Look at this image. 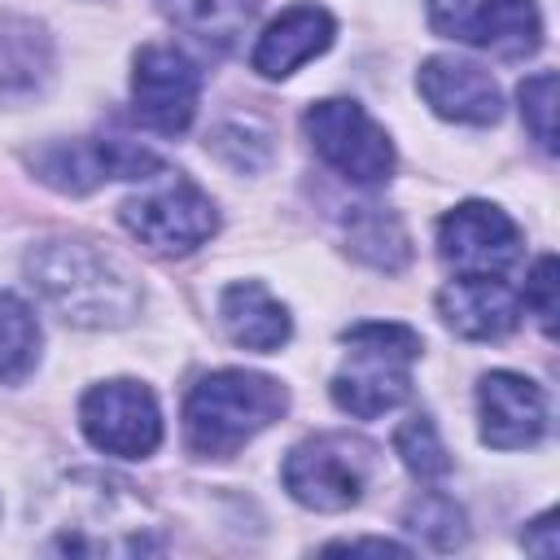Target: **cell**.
Masks as SVG:
<instances>
[{"label":"cell","instance_id":"obj_1","mask_svg":"<svg viewBox=\"0 0 560 560\" xmlns=\"http://www.w3.org/2000/svg\"><path fill=\"white\" fill-rule=\"evenodd\" d=\"M35 293L74 328H118L140 311L136 276L92 241L57 236L26 254Z\"/></svg>","mask_w":560,"mask_h":560},{"label":"cell","instance_id":"obj_2","mask_svg":"<svg viewBox=\"0 0 560 560\" xmlns=\"http://www.w3.org/2000/svg\"><path fill=\"white\" fill-rule=\"evenodd\" d=\"M48 551L57 556H158L166 551L153 508L114 477L79 472L57 490Z\"/></svg>","mask_w":560,"mask_h":560},{"label":"cell","instance_id":"obj_3","mask_svg":"<svg viewBox=\"0 0 560 560\" xmlns=\"http://www.w3.org/2000/svg\"><path fill=\"white\" fill-rule=\"evenodd\" d=\"M289 407V389L262 372L223 368L201 376L184 402V442L201 459H232L254 433L276 424Z\"/></svg>","mask_w":560,"mask_h":560},{"label":"cell","instance_id":"obj_4","mask_svg":"<svg viewBox=\"0 0 560 560\" xmlns=\"http://www.w3.org/2000/svg\"><path fill=\"white\" fill-rule=\"evenodd\" d=\"M346 359L332 376V402L354 420H376L411 398V363L420 332L394 319H368L341 332Z\"/></svg>","mask_w":560,"mask_h":560},{"label":"cell","instance_id":"obj_5","mask_svg":"<svg viewBox=\"0 0 560 560\" xmlns=\"http://www.w3.org/2000/svg\"><path fill=\"white\" fill-rule=\"evenodd\" d=\"M122 228L153 254L162 258H179L192 254L197 245H206L219 232V210L214 201L179 171H153L144 179L140 192H131L118 206Z\"/></svg>","mask_w":560,"mask_h":560},{"label":"cell","instance_id":"obj_6","mask_svg":"<svg viewBox=\"0 0 560 560\" xmlns=\"http://www.w3.org/2000/svg\"><path fill=\"white\" fill-rule=\"evenodd\" d=\"M376 472V446L354 433H315L284 459V490L311 512H346Z\"/></svg>","mask_w":560,"mask_h":560},{"label":"cell","instance_id":"obj_7","mask_svg":"<svg viewBox=\"0 0 560 560\" xmlns=\"http://www.w3.org/2000/svg\"><path fill=\"white\" fill-rule=\"evenodd\" d=\"M302 131L311 136L315 153L359 188H376L394 175V144L359 101H315L302 114Z\"/></svg>","mask_w":560,"mask_h":560},{"label":"cell","instance_id":"obj_8","mask_svg":"<svg viewBox=\"0 0 560 560\" xmlns=\"http://www.w3.org/2000/svg\"><path fill=\"white\" fill-rule=\"evenodd\" d=\"M79 424L88 442L118 459H144L162 442V411L140 381H101L79 402Z\"/></svg>","mask_w":560,"mask_h":560},{"label":"cell","instance_id":"obj_9","mask_svg":"<svg viewBox=\"0 0 560 560\" xmlns=\"http://www.w3.org/2000/svg\"><path fill=\"white\" fill-rule=\"evenodd\" d=\"M438 35L490 48L499 57H529L542 48V18L534 0H429Z\"/></svg>","mask_w":560,"mask_h":560},{"label":"cell","instance_id":"obj_10","mask_svg":"<svg viewBox=\"0 0 560 560\" xmlns=\"http://www.w3.org/2000/svg\"><path fill=\"white\" fill-rule=\"evenodd\" d=\"M201 101V70L175 44H144L131 70V105L149 131L184 136Z\"/></svg>","mask_w":560,"mask_h":560},{"label":"cell","instance_id":"obj_11","mask_svg":"<svg viewBox=\"0 0 560 560\" xmlns=\"http://www.w3.org/2000/svg\"><path fill=\"white\" fill-rule=\"evenodd\" d=\"M31 171L57 188V192H92L105 179H149L153 171H162V158L127 144V140H52L35 153H26Z\"/></svg>","mask_w":560,"mask_h":560},{"label":"cell","instance_id":"obj_12","mask_svg":"<svg viewBox=\"0 0 560 560\" xmlns=\"http://www.w3.org/2000/svg\"><path fill=\"white\" fill-rule=\"evenodd\" d=\"M438 254L455 276H503L521 258V228L490 201H464L442 214Z\"/></svg>","mask_w":560,"mask_h":560},{"label":"cell","instance_id":"obj_13","mask_svg":"<svg viewBox=\"0 0 560 560\" xmlns=\"http://www.w3.org/2000/svg\"><path fill=\"white\" fill-rule=\"evenodd\" d=\"M477 407L481 442L494 451H525L547 433V398L521 372H486L477 385Z\"/></svg>","mask_w":560,"mask_h":560},{"label":"cell","instance_id":"obj_14","mask_svg":"<svg viewBox=\"0 0 560 560\" xmlns=\"http://www.w3.org/2000/svg\"><path fill=\"white\" fill-rule=\"evenodd\" d=\"M416 88L429 101V109L451 122L490 127L503 114V96H499V83L490 79V70H481L477 61H464V57H429L416 74Z\"/></svg>","mask_w":560,"mask_h":560},{"label":"cell","instance_id":"obj_15","mask_svg":"<svg viewBox=\"0 0 560 560\" xmlns=\"http://www.w3.org/2000/svg\"><path fill=\"white\" fill-rule=\"evenodd\" d=\"M438 311L446 328L472 341H494L508 337L521 319V293L503 276H455L438 293Z\"/></svg>","mask_w":560,"mask_h":560},{"label":"cell","instance_id":"obj_16","mask_svg":"<svg viewBox=\"0 0 560 560\" xmlns=\"http://www.w3.org/2000/svg\"><path fill=\"white\" fill-rule=\"evenodd\" d=\"M332 35H337V22H332L328 9H319V4H293V9H284L258 35L249 61H254V70L262 79H289L298 66H306L319 52H328Z\"/></svg>","mask_w":560,"mask_h":560},{"label":"cell","instance_id":"obj_17","mask_svg":"<svg viewBox=\"0 0 560 560\" xmlns=\"http://www.w3.org/2000/svg\"><path fill=\"white\" fill-rule=\"evenodd\" d=\"M52 79V39L31 18H0V105L31 101Z\"/></svg>","mask_w":560,"mask_h":560},{"label":"cell","instance_id":"obj_18","mask_svg":"<svg viewBox=\"0 0 560 560\" xmlns=\"http://www.w3.org/2000/svg\"><path fill=\"white\" fill-rule=\"evenodd\" d=\"M219 319H223V332L254 350V354H271L289 341L293 332V319L284 311V302H276L258 280H236L223 289L219 298Z\"/></svg>","mask_w":560,"mask_h":560},{"label":"cell","instance_id":"obj_19","mask_svg":"<svg viewBox=\"0 0 560 560\" xmlns=\"http://www.w3.org/2000/svg\"><path fill=\"white\" fill-rule=\"evenodd\" d=\"M158 9L192 39L228 52L258 18V0H158Z\"/></svg>","mask_w":560,"mask_h":560},{"label":"cell","instance_id":"obj_20","mask_svg":"<svg viewBox=\"0 0 560 560\" xmlns=\"http://www.w3.org/2000/svg\"><path fill=\"white\" fill-rule=\"evenodd\" d=\"M346 249L363 258L376 271H402L411 258L407 228L394 210L385 206H350L346 214Z\"/></svg>","mask_w":560,"mask_h":560},{"label":"cell","instance_id":"obj_21","mask_svg":"<svg viewBox=\"0 0 560 560\" xmlns=\"http://www.w3.org/2000/svg\"><path fill=\"white\" fill-rule=\"evenodd\" d=\"M39 363V319L18 293H0V385H22Z\"/></svg>","mask_w":560,"mask_h":560},{"label":"cell","instance_id":"obj_22","mask_svg":"<svg viewBox=\"0 0 560 560\" xmlns=\"http://www.w3.org/2000/svg\"><path fill=\"white\" fill-rule=\"evenodd\" d=\"M402 525H407L411 534H420V538H424L429 547H438V551H455V547H464V538H468L464 512L455 508V499H446V494H438V490H424L420 499H411L407 512H402Z\"/></svg>","mask_w":560,"mask_h":560},{"label":"cell","instance_id":"obj_23","mask_svg":"<svg viewBox=\"0 0 560 560\" xmlns=\"http://www.w3.org/2000/svg\"><path fill=\"white\" fill-rule=\"evenodd\" d=\"M394 451L402 455V464H407L411 477H420V481H438V477L451 472V455H446V446H442V438H438V424H433L424 411H416V416H407V420L398 424Z\"/></svg>","mask_w":560,"mask_h":560},{"label":"cell","instance_id":"obj_24","mask_svg":"<svg viewBox=\"0 0 560 560\" xmlns=\"http://www.w3.org/2000/svg\"><path fill=\"white\" fill-rule=\"evenodd\" d=\"M521 118L529 136L547 153H556V70H538L521 83Z\"/></svg>","mask_w":560,"mask_h":560},{"label":"cell","instance_id":"obj_25","mask_svg":"<svg viewBox=\"0 0 560 560\" xmlns=\"http://www.w3.org/2000/svg\"><path fill=\"white\" fill-rule=\"evenodd\" d=\"M556 284H560V280H556V258H551V254H542V258L534 262L529 280H525L521 306H529V311H534V319H538V328H542L547 337H556V315H560Z\"/></svg>","mask_w":560,"mask_h":560},{"label":"cell","instance_id":"obj_26","mask_svg":"<svg viewBox=\"0 0 560 560\" xmlns=\"http://www.w3.org/2000/svg\"><path fill=\"white\" fill-rule=\"evenodd\" d=\"M521 542H525V551L556 556V551H560V542H556V512H542V516L521 534Z\"/></svg>","mask_w":560,"mask_h":560},{"label":"cell","instance_id":"obj_27","mask_svg":"<svg viewBox=\"0 0 560 560\" xmlns=\"http://www.w3.org/2000/svg\"><path fill=\"white\" fill-rule=\"evenodd\" d=\"M324 551H376V556H411L402 542H389V538H341V542H328Z\"/></svg>","mask_w":560,"mask_h":560}]
</instances>
